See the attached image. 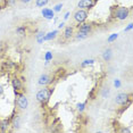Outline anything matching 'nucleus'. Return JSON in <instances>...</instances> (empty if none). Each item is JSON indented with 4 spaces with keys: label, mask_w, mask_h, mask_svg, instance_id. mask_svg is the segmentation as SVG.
I'll list each match as a JSON object with an SVG mask.
<instances>
[{
    "label": "nucleus",
    "mask_w": 133,
    "mask_h": 133,
    "mask_svg": "<svg viewBox=\"0 0 133 133\" xmlns=\"http://www.w3.org/2000/svg\"><path fill=\"white\" fill-rule=\"evenodd\" d=\"M54 92L52 88H48V87H43L42 89H40L37 92V96H35V99L39 104L41 105H46L48 101L50 100V97Z\"/></svg>",
    "instance_id": "obj_1"
},
{
    "label": "nucleus",
    "mask_w": 133,
    "mask_h": 133,
    "mask_svg": "<svg viewBox=\"0 0 133 133\" xmlns=\"http://www.w3.org/2000/svg\"><path fill=\"white\" fill-rule=\"evenodd\" d=\"M113 16L117 21H125L130 16V9L128 7H124V6H118V7H116L114 9Z\"/></svg>",
    "instance_id": "obj_2"
},
{
    "label": "nucleus",
    "mask_w": 133,
    "mask_h": 133,
    "mask_svg": "<svg viewBox=\"0 0 133 133\" xmlns=\"http://www.w3.org/2000/svg\"><path fill=\"white\" fill-rule=\"evenodd\" d=\"M16 96V106L21 110H25L29 107V98L23 92H15Z\"/></svg>",
    "instance_id": "obj_3"
},
{
    "label": "nucleus",
    "mask_w": 133,
    "mask_h": 133,
    "mask_svg": "<svg viewBox=\"0 0 133 133\" xmlns=\"http://www.w3.org/2000/svg\"><path fill=\"white\" fill-rule=\"evenodd\" d=\"M130 101H131V95H129V93H126V92L117 93L114 98V102L117 106H126Z\"/></svg>",
    "instance_id": "obj_4"
},
{
    "label": "nucleus",
    "mask_w": 133,
    "mask_h": 133,
    "mask_svg": "<svg viewBox=\"0 0 133 133\" xmlns=\"http://www.w3.org/2000/svg\"><path fill=\"white\" fill-rule=\"evenodd\" d=\"M88 18H89V11H88V10L77 9V10H75L74 14H73V19H74L77 24L87 22Z\"/></svg>",
    "instance_id": "obj_5"
},
{
    "label": "nucleus",
    "mask_w": 133,
    "mask_h": 133,
    "mask_svg": "<svg viewBox=\"0 0 133 133\" xmlns=\"http://www.w3.org/2000/svg\"><path fill=\"white\" fill-rule=\"evenodd\" d=\"M54 82V77L48 73H43L41 74L38 78V84L41 87H49L51 83Z\"/></svg>",
    "instance_id": "obj_6"
},
{
    "label": "nucleus",
    "mask_w": 133,
    "mask_h": 133,
    "mask_svg": "<svg viewBox=\"0 0 133 133\" xmlns=\"http://www.w3.org/2000/svg\"><path fill=\"white\" fill-rule=\"evenodd\" d=\"M96 5L95 0H80L77 2V8L78 9H84L89 11L90 9H92Z\"/></svg>",
    "instance_id": "obj_7"
},
{
    "label": "nucleus",
    "mask_w": 133,
    "mask_h": 133,
    "mask_svg": "<svg viewBox=\"0 0 133 133\" xmlns=\"http://www.w3.org/2000/svg\"><path fill=\"white\" fill-rule=\"evenodd\" d=\"M10 126L13 128V131H17V130H19L21 126H22V115L15 114L14 116L11 117Z\"/></svg>",
    "instance_id": "obj_8"
},
{
    "label": "nucleus",
    "mask_w": 133,
    "mask_h": 133,
    "mask_svg": "<svg viewBox=\"0 0 133 133\" xmlns=\"http://www.w3.org/2000/svg\"><path fill=\"white\" fill-rule=\"evenodd\" d=\"M11 87H13V89H14V92H22L23 88H24L22 80L17 76L13 77V80H11Z\"/></svg>",
    "instance_id": "obj_9"
},
{
    "label": "nucleus",
    "mask_w": 133,
    "mask_h": 133,
    "mask_svg": "<svg viewBox=\"0 0 133 133\" xmlns=\"http://www.w3.org/2000/svg\"><path fill=\"white\" fill-rule=\"evenodd\" d=\"M76 31H81V32H85V33H89L91 34L93 32V25L91 23H80L78 25L76 26Z\"/></svg>",
    "instance_id": "obj_10"
},
{
    "label": "nucleus",
    "mask_w": 133,
    "mask_h": 133,
    "mask_svg": "<svg viewBox=\"0 0 133 133\" xmlns=\"http://www.w3.org/2000/svg\"><path fill=\"white\" fill-rule=\"evenodd\" d=\"M41 15L43 16V18H46L48 21H52L55 18V11L51 9V8H48V7L41 8Z\"/></svg>",
    "instance_id": "obj_11"
},
{
    "label": "nucleus",
    "mask_w": 133,
    "mask_h": 133,
    "mask_svg": "<svg viewBox=\"0 0 133 133\" xmlns=\"http://www.w3.org/2000/svg\"><path fill=\"white\" fill-rule=\"evenodd\" d=\"M74 33H75V29L73 26H65L64 31H63V38L65 40H71L74 37Z\"/></svg>",
    "instance_id": "obj_12"
},
{
    "label": "nucleus",
    "mask_w": 133,
    "mask_h": 133,
    "mask_svg": "<svg viewBox=\"0 0 133 133\" xmlns=\"http://www.w3.org/2000/svg\"><path fill=\"white\" fill-rule=\"evenodd\" d=\"M58 33H59V30H58V29L47 32L46 34H44L43 40H44V41H52V40H55V39L58 37Z\"/></svg>",
    "instance_id": "obj_13"
},
{
    "label": "nucleus",
    "mask_w": 133,
    "mask_h": 133,
    "mask_svg": "<svg viewBox=\"0 0 133 133\" xmlns=\"http://www.w3.org/2000/svg\"><path fill=\"white\" fill-rule=\"evenodd\" d=\"M101 58L104 62H110L111 58H113V49L110 48H106V49L102 51V55H101Z\"/></svg>",
    "instance_id": "obj_14"
},
{
    "label": "nucleus",
    "mask_w": 133,
    "mask_h": 133,
    "mask_svg": "<svg viewBox=\"0 0 133 133\" xmlns=\"http://www.w3.org/2000/svg\"><path fill=\"white\" fill-rule=\"evenodd\" d=\"M9 126H10V119L9 118L0 119V132L8 131V128H9Z\"/></svg>",
    "instance_id": "obj_15"
},
{
    "label": "nucleus",
    "mask_w": 133,
    "mask_h": 133,
    "mask_svg": "<svg viewBox=\"0 0 133 133\" xmlns=\"http://www.w3.org/2000/svg\"><path fill=\"white\" fill-rule=\"evenodd\" d=\"M15 33H16L18 37H25L26 33H28V29L25 25H18L15 29Z\"/></svg>",
    "instance_id": "obj_16"
},
{
    "label": "nucleus",
    "mask_w": 133,
    "mask_h": 133,
    "mask_svg": "<svg viewBox=\"0 0 133 133\" xmlns=\"http://www.w3.org/2000/svg\"><path fill=\"white\" fill-rule=\"evenodd\" d=\"M90 37V34L89 33H85V32H81V31H76L74 33V37L76 40H80V41H82V40H85V39H88Z\"/></svg>",
    "instance_id": "obj_17"
},
{
    "label": "nucleus",
    "mask_w": 133,
    "mask_h": 133,
    "mask_svg": "<svg viewBox=\"0 0 133 133\" xmlns=\"http://www.w3.org/2000/svg\"><path fill=\"white\" fill-rule=\"evenodd\" d=\"M110 95V89H109V87H104L102 89L100 90V96H101V98H108Z\"/></svg>",
    "instance_id": "obj_18"
},
{
    "label": "nucleus",
    "mask_w": 133,
    "mask_h": 133,
    "mask_svg": "<svg viewBox=\"0 0 133 133\" xmlns=\"http://www.w3.org/2000/svg\"><path fill=\"white\" fill-rule=\"evenodd\" d=\"M43 58H44V64L48 65V64H49V63L51 62V60L54 59V55H52V52H51V51H47V52H44Z\"/></svg>",
    "instance_id": "obj_19"
},
{
    "label": "nucleus",
    "mask_w": 133,
    "mask_h": 133,
    "mask_svg": "<svg viewBox=\"0 0 133 133\" xmlns=\"http://www.w3.org/2000/svg\"><path fill=\"white\" fill-rule=\"evenodd\" d=\"M44 34H46V32H43V31H39L38 32V34L35 35V40H37L38 43H43L44 40H43V38H44Z\"/></svg>",
    "instance_id": "obj_20"
},
{
    "label": "nucleus",
    "mask_w": 133,
    "mask_h": 133,
    "mask_svg": "<svg viewBox=\"0 0 133 133\" xmlns=\"http://www.w3.org/2000/svg\"><path fill=\"white\" fill-rule=\"evenodd\" d=\"M50 0H35V7L38 8H43L49 4Z\"/></svg>",
    "instance_id": "obj_21"
},
{
    "label": "nucleus",
    "mask_w": 133,
    "mask_h": 133,
    "mask_svg": "<svg viewBox=\"0 0 133 133\" xmlns=\"http://www.w3.org/2000/svg\"><path fill=\"white\" fill-rule=\"evenodd\" d=\"M85 108H87V102H77V104H76V110L80 114L84 113Z\"/></svg>",
    "instance_id": "obj_22"
},
{
    "label": "nucleus",
    "mask_w": 133,
    "mask_h": 133,
    "mask_svg": "<svg viewBox=\"0 0 133 133\" xmlns=\"http://www.w3.org/2000/svg\"><path fill=\"white\" fill-rule=\"evenodd\" d=\"M96 63V60L95 59H92V58H90V59H84L82 63H81V67H88V66H90V65H93Z\"/></svg>",
    "instance_id": "obj_23"
},
{
    "label": "nucleus",
    "mask_w": 133,
    "mask_h": 133,
    "mask_svg": "<svg viewBox=\"0 0 133 133\" xmlns=\"http://www.w3.org/2000/svg\"><path fill=\"white\" fill-rule=\"evenodd\" d=\"M118 39V33H111L109 37L107 38V42L108 43H113L114 41H116Z\"/></svg>",
    "instance_id": "obj_24"
},
{
    "label": "nucleus",
    "mask_w": 133,
    "mask_h": 133,
    "mask_svg": "<svg viewBox=\"0 0 133 133\" xmlns=\"http://www.w3.org/2000/svg\"><path fill=\"white\" fill-rule=\"evenodd\" d=\"M63 7H64V5L60 2V4H57V5L54 6V7H52V10L55 11V13H59V11H62Z\"/></svg>",
    "instance_id": "obj_25"
},
{
    "label": "nucleus",
    "mask_w": 133,
    "mask_h": 133,
    "mask_svg": "<svg viewBox=\"0 0 133 133\" xmlns=\"http://www.w3.org/2000/svg\"><path fill=\"white\" fill-rule=\"evenodd\" d=\"M18 0H5V6L6 7H13V6L16 5V2Z\"/></svg>",
    "instance_id": "obj_26"
},
{
    "label": "nucleus",
    "mask_w": 133,
    "mask_h": 133,
    "mask_svg": "<svg viewBox=\"0 0 133 133\" xmlns=\"http://www.w3.org/2000/svg\"><path fill=\"white\" fill-rule=\"evenodd\" d=\"M121 87H122V81H121L119 78H115V80H114V88L119 89Z\"/></svg>",
    "instance_id": "obj_27"
},
{
    "label": "nucleus",
    "mask_w": 133,
    "mask_h": 133,
    "mask_svg": "<svg viewBox=\"0 0 133 133\" xmlns=\"http://www.w3.org/2000/svg\"><path fill=\"white\" fill-rule=\"evenodd\" d=\"M88 99H90V100H93V99H95V89H92L91 91L89 92V96H88Z\"/></svg>",
    "instance_id": "obj_28"
},
{
    "label": "nucleus",
    "mask_w": 133,
    "mask_h": 133,
    "mask_svg": "<svg viewBox=\"0 0 133 133\" xmlns=\"http://www.w3.org/2000/svg\"><path fill=\"white\" fill-rule=\"evenodd\" d=\"M132 29H133V24L132 23H129L128 26H125V29H124V32H129V31H131Z\"/></svg>",
    "instance_id": "obj_29"
},
{
    "label": "nucleus",
    "mask_w": 133,
    "mask_h": 133,
    "mask_svg": "<svg viewBox=\"0 0 133 133\" xmlns=\"http://www.w3.org/2000/svg\"><path fill=\"white\" fill-rule=\"evenodd\" d=\"M69 16H71V13H69V11H66L65 15H64V17H63V21H64V22H66V21L69 18Z\"/></svg>",
    "instance_id": "obj_30"
},
{
    "label": "nucleus",
    "mask_w": 133,
    "mask_h": 133,
    "mask_svg": "<svg viewBox=\"0 0 133 133\" xmlns=\"http://www.w3.org/2000/svg\"><path fill=\"white\" fill-rule=\"evenodd\" d=\"M18 1L21 2V4H23V5H29V4H31L33 0H18Z\"/></svg>",
    "instance_id": "obj_31"
},
{
    "label": "nucleus",
    "mask_w": 133,
    "mask_h": 133,
    "mask_svg": "<svg viewBox=\"0 0 133 133\" xmlns=\"http://www.w3.org/2000/svg\"><path fill=\"white\" fill-rule=\"evenodd\" d=\"M119 131L122 132V133H130V132H131V130L128 129V128H123V129H121Z\"/></svg>",
    "instance_id": "obj_32"
},
{
    "label": "nucleus",
    "mask_w": 133,
    "mask_h": 133,
    "mask_svg": "<svg viewBox=\"0 0 133 133\" xmlns=\"http://www.w3.org/2000/svg\"><path fill=\"white\" fill-rule=\"evenodd\" d=\"M65 28V22L63 21V22H60L59 24H58V30H60V29H64Z\"/></svg>",
    "instance_id": "obj_33"
},
{
    "label": "nucleus",
    "mask_w": 133,
    "mask_h": 133,
    "mask_svg": "<svg viewBox=\"0 0 133 133\" xmlns=\"http://www.w3.org/2000/svg\"><path fill=\"white\" fill-rule=\"evenodd\" d=\"M2 93H4V87L0 85V97L2 96Z\"/></svg>",
    "instance_id": "obj_34"
},
{
    "label": "nucleus",
    "mask_w": 133,
    "mask_h": 133,
    "mask_svg": "<svg viewBox=\"0 0 133 133\" xmlns=\"http://www.w3.org/2000/svg\"><path fill=\"white\" fill-rule=\"evenodd\" d=\"M1 9H2V6L0 5V13H1Z\"/></svg>",
    "instance_id": "obj_35"
}]
</instances>
